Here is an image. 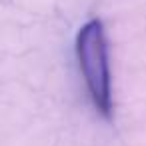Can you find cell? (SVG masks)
<instances>
[{
	"label": "cell",
	"instance_id": "1",
	"mask_svg": "<svg viewBox=\"0 0 146 146\" xmlns=\"http://www.w3.org/2000/svg\"><path fill=\"white\" fill-rule=\"evenodd\" d=\"M76 56L92 106L100 116L110 118L112 80H110V64H108V42L100 20H90L80 28L76 36Z\"/></svg>",
	"mask_w": 146,
	"mask_h": 146
}]
</instances>
